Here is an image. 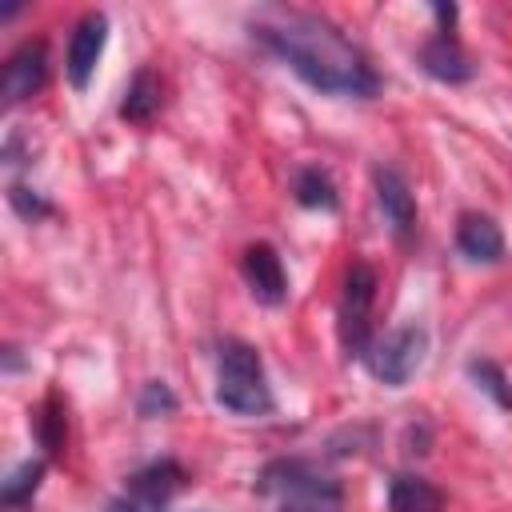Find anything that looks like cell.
I'll return each instance as SVG.
<instances>
[{
    "label": "cell",
    "instance_id": "1",
    "mask_svg": "<svg viewBox=\"0 0 512 512\" xmlns=\"http://www.w3.org/2000/svg\"><path fill=\"white\" fill-rule=\"evenodd\" d=\"M252 36L280 56L304 84L328 96L368 100L380 92V76L368 56L324 16L300 8H264L248 20Z\"/></svg>",
    "mask_w": 512,
    "mask_h": 512
},
{
    "label": "cell",
    "instance_id": "2",
    "mask_svg": "<svg viewBox=\"0 0 512 512\" xmlns=\"http://www.w3.org/2000/svg\"><path fill=\"white\" fill-rule=\"evenodd\" d=\"M256 492L280 500L284 512H340L344 488L340 480L308 456H280L268 460L256 476Z\"/></svg>",
    "mask_w": 512,
    "mask_h": 512
},
{
    "label": "cell",
    "instance_id": "3",
    "mask_svg": "<svg viewBox=\"0 0 512 512\" xmlns=\"http://www.w3.org/2000/svg\"><path fill=\"white\" fill-rule=\"evenodd\" d=\"M216 404L236 416H264L272 412V388L264 376V360L248 340H220L216 348Z\"/></svg>",
    "mask_w": 512,
    "mask_h": 512
},
{
    "label": "cell",
    "instance_id": "4",
    "mask_svg": "<svg viewBox=\"0 0 512 512\" xmlns=\"http://www.w3.org/2000/svg\"><path fill=\"white\" fill-rule=\"evenodd\" d=\"M376 268L356 260L344 272V292H340V344L348 356H368L372 348V300H376Z\"/></svg>",
    "mask_w": 512,
    "mask_h": 512
},
{
    "label": "cell",
    "instance_id": "5",
    "mask_svg": "<svg viewBox=\"0 0 512 512\" xmlns=\"http://www.w3.org/2000/svg\"><path fill=\"white\" fill-rule=\"evenodd\" d=\"M424 352H428V332L420 324H404V328H392L384 340H376L364 360L380 384L404 388L424 364Z\"/></svg>",
    "mask_w": 512,
    "mask_h": 512
},
{
    "label": "cell",
    "instance_id": "6",
    "mask_svg": "<svg viewBox=\"0 0 512 512\" xmlns=\"http://www.w3.org/2000/svg\"><path fill=\"white\" fill-rule=\"evenodd\" d=\"M48 84V48L44 40H24L12 48V56L4 60V76H0V96L4 104H24L32 100L40 88Z\"/></svg>",
    "mask_w": 512,
    "mask_h": 512
},
{
    "label": "cell",
    "instance_id": "7",
    "mask_svg": "<svg viewBox=\"0 0 512 512\" xmlns=\"http://www.w3.org/2000/svg\"><path fill=\"white\" fill-rule=\"evenodd\" d=\"M372 184H376V204H380L384 220L392 224L396 240H412V232H416V196H412L404 172L392 168V164H380L372 172Z\"/></svg>",
    "mask_w": 512,
    "mask_h": 512
},
{
    "label": "cell",
    "instance_id": "8",
    "mask_svg": "<svg viewBox=\"0 0 512 512\" xmlns=\"http://www.w3.org/2000/svg\"><path fill=\"white\" fill-rule=\"evenodd\" d=\"M240 272H244V280H248V292H252L260 304H284V296H288V276H284V260H280V252H276L272 244H264V240L248 244L244 256H240Z\"/></svg>",
    "mask_w": 512,
    "mask_h": 512
},
{
    "label": "cell",
    "instance_id": "9",
    "mask_svg": "<svg viewBox=\"0 0 512 512\" xmlns=\"http://www.w3.org/2000/svg\"><path fill=\"white\" fill-rule=\"evenodd\" d=\"M104 40H108V16L104 12H88L76 28H72V40H68V80L76 92L88 88L96 64H100V52H104Z\"/></svg>",
    "mask_w": 512,
    "mask_h": 512
},
{
    "label": "cell",
    "instance_id": "10",
    "mask_svg": "<svg viewBox=\"0 0 512 512\" xmlns=\"http://www.w3.org/2000/svg\"><path fill=\"white\" fill-rule=\"evenodd\" d=\"M184 480H188V472L172 456H160V460H152V464H144L140 472L128 476V496L140 508H164L184 488Z\"/></svg>",
    "mask_w": 512,
    "mask_h": 512
},
{
    "label": "cell",
    "instance_id": "11",
    "mask_svg": "<svg viewBox=\"0 0 512 512\" xmlns=\"http://www.w3.org/2000/svg\"><path fill=\"white\" fill-rule=\"evenodd\" d=\"M420 64L432 80L440 84H464L476 76V64L468 60V52L460 48V40L452 32H436L424 48H420Z\"/></svg>",
    "mask_w": 512,
    "mask_h": 512
},
{
    "label": "cell",
    "instance_id": "12",
    "mask_svg": "<svg viewBox=\"0 0 512 512\" xmlns=\"http://www.w3.org/2000/svg\"><path fill=\"white\" fill-rule=\"evenodd\" d=\"M456 248L476 264H496V260H504V232L492 216L464 212L456 224Z\"/></svg>",
    "mask_w": 512,
    "mask_h": 512
},
{
    "label": "cell",
    "instance_id": "13",
    "mask_svg": "<svg viewBox=\"0 0 512 512\" xmlns=\"http://www.w3.org/2000/svg\"><path fill=\"white\" fill-rule=\"evenodd\" d=\"M160 104H164V84L156 76V68H136V76L128 80L124 88V100H120V120L128 124H152L160 116Z\"/></svg>",
    "mask_w": 512,
    "mask_h": 512
},
{
    "label": "cell",
    "instance_id": "14",
    "mask_svg": "<svg viewBox=\"0 0 512 512\" xmlns=\"http://www.w3.org/2000/svg\"><path fill=\"white\" fill-rule=\"evenodd\" d=\"M444 508V492L412 472H400L388 480V512H440Z\"/></svg>",
    "mask_w": 512,
    "mask_h": 512
},
{
    "label": "cell",
    "instance_id": "15",
    "mask_svg": "<svg viewBox=\"0 0 512 512\" xmlns=\"http://www.w3.org/2000/svg\"><path fill=\"white\" fill-rule=\"evenodd\" d=\"M36 440H40V448H44L52 460H60V456H64L68 420H64V404H60V396H56V392H48V396H44V404H40V412H36Z\"/></svg>",
    "mask_w": 512,
    "mask_h": 512
},
{
    "label": "cell",
    "instance_id": "16",
    "mask_svg": "<svg viewBox=\"0 0 512 512\" xmlns=\"http://www.w3.org/2000/svg\"><path fill=\"white\" fill-rule=\"evenodd\" d=\"M296 200L304 208H320V212H336L340 208V196H336L332 176L324 168H316V164H308V168L296 172Z\"/></svg>",
    "mask_w": 512,
    "mask_h": 512
},
{
    "label": "cell",
    "instance_id": "17",
    "mask_svg": "<svg viewBox=\"0 0 512 512\" xmlns=\"http://www.w3.org/2000/svg\"><path fill=\"white\" fill-rule=\"evenodd\" d=\"M468 380H472L484 396H492V404H496V408L512 412V380H508V372H504L496 360L472 356V360H468Z\"/></svg>",
    "mask_w": 512,
    "mask_h": 512
},
{
    "label": "cell",
    "instance_id": "18",
    "mask_svg": "<svg viewBox=\"0 0 512 512\" xmlns=\"http://www.w3.org/2000/svg\"><path fill=\"white\" fill-rule=\"evenodd\" d=\"M40 480H44V460H24V464L0 484V500H4V508H24V504L36 496Z\"/></svg>",
    "mask_w": 512,
    "mask_h": 512
},
{
    "label": "cell",
    "instance_id": "19",
    "mask_svg": "<svg viewBox=\"0 0 512 512\" xmlns=\"http://www.w3.org/2000/svg\"><path fill=\"white\" fill-rule=\"evenodd\" d=\"M176 408H180V400H176V392H172L164 380H148V384L140 388L136 412H140L144 420H156V416H172Z\"/></svg>",
    "mask_w": 512,
    "mask_h": 512
},
{
    "label": "cell",
    "instance_id": "20",
    "mask_svg": "<svg viewBox=\"0 0 512 512\" xmlns=\"http://www.w3.org/2000/svg\"><path fill=\"white\" fill-rule=\"evenodd\" d=\"M8 200H12V208H16L24 220H44V216H52V204H48L44 196H36L32 188H24V184H12V188H8Z\"/></svg>",
    "mask_w": 512,
    "mask_h": 512
},
{
    "label": "cell",
    "instance_id": "21",
    "mask_svg": "<svg viewBox=\"0 0 512 512\" xmlns=\"http://www.w3.org/2000/svg\"><path fill=\"white\" fill-rule=\"evenodd\" d=\"M432 16L440 20L436 32H452V20H456V8H452V4H432Z\"/></svg>",
    "mask_w": 512,
    "mask_h": 512
},
{
    "label": "cell",
    "instance_id": "22",
    "mask_svg": "<svg viewBox=\"0 0 512 512\" xmlns=\"http://www.w3.org/2000/svg\"><path fill=\"white\" fill-rule=\"evenodd\" d=\"M108 512H140V504H136L132 496H120V500L108 504Z\"/></svg>",
    "mask_w": 512,
    "mask_h": 512
},
{
    "label": "cell",
    "instance_id": "23",
    "mask_svg": "<svg viewBox=\"0 0 512 512\" xmlns=\"http://www.w3.org/2000/svg\"><path fill=\"white\" fill-rule=\"evenodd\" d=\"M280 512H284V508H280Z\"/></svg>",
    "mask_w": 512,
    "mask_h": 512
}]
</instances>
